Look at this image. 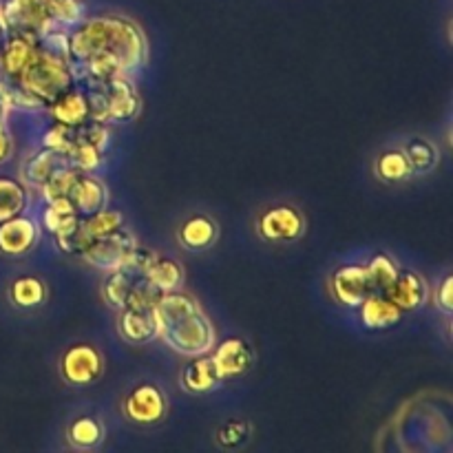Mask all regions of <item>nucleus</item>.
I'll use <instances>...</instances> for the list:
<instances>
[{"label": "nucleus", "mask_w": 453, "mask_h": 453, "mask_svg": "<svg viewBox=\"0 0 453 453\" xmlns=\"http://www.w3.org/2000/svg\"><path fill=\"white\" fill-rule=\"evenodd\" d=\"M71 65L88 60L97 53L115 58L122 73L142 69L149 60V42L137 22L124 16L84 18L66 34Z\"/></svg>", "instance_id": "obj_1"}, {"label": "nucleus", "mask_w": 453, "mask_h": 453, "mask_svg": "<svg viewBox=\"0 0 453 453\" xmlns=\"http://www.w3.org/2000/svg\"><path fill=\"white\" fill-rule=\"evenodd\" d=\"M12 84L25 88L29 96H34L47 109L62 93L75 87V69L69 58L44 47L42 40H40L31 60L27 62L22 73Z\"/></svg>", "instance_id": "obj_2"}, {"label": "nucleus", "mask_w": 453, "mask_h": 453, "mask_svg": "<svg viewBox=\"0 0 453 453\" xmlns=\"http://www.w3.org/2000/svg\"><path fill=\"white\" fill-rule=\"evenodd\" d=\"M159 339H164V343L177 354H184L188 358L202 357V354H211L215 348V327L199 308L164 326L159 330Z\"/></svg>", "instance_id": "obj_3"}, {"label": "nucleus", "mask_w": 453, "mask_h": 453, "mask_svg": "<svg viewBox=\"0 0 453 453\" xmlns=\"http://www.w3.org/2000/svg\"><path fill=\"white\" fill-rule=\"evenodd\" d=\"M7 34H25L34 38L51 34L60 29L51 16L49 0H3L0 3Z\"/></svg>", "instance_id": "obj_4"}, {"label": "nucleus", "mask_w": 453, "mask_h": 453, "mask_svg": "<svg viewBox=\"0 0 453 453\" xmlns=\"http://www.w3.org/2000/svg\"><path fill=\"white\" fill-rule=\"evenodd\" d=\"M140 246L135 239V234L122 226L118 233L106 234V237L93 239L87 248H84L82 257L80 259L87 261L88 265L97 270H104V273H113V270L122 268L127 264L128 257L133 255V250Z\"/></svg>", "instance_id": "obj_5"}, {"label": "nucleus", "mask_w": 453, "mask_h": 453, "mask_svg": "<svg viewBox=\"0 0 453 453\" xmlns=\"http://www.w3.org/2000/svg\"><path fill=\"white\" fill-rule=\"evenodd\" d=\"M122 410L124 416H127L131 423L142 425V427H150V425H157L166 418V394H164L162 388H157L155 383L135 385V388L127 394V398H124Z\"/></svg>", "instance_id": "obj_6"}, {"label": "nucleus", "mask_w": 453, "mask_h": 453, "mask_svg": "<svg viewBox=\"0 0 453 453\" xmlns=\"http://www.w3.org/2000/svg\"><path fill=\"white\" fill-rule=\"evenodd\" d=\"M104 372L102 354L88 343H75L65 349L60 358V376L66 385L87 388L93 385Z\"/></svg>", "instance_id": "obj_7"}, {"label": "nucleus", "mask_w": 453, "mask_h": 453, "mask_svg": "<svg viewBox=\"0 0 453 453\" xmlns=\"http://www.w3.org/2000/svg\"><path fill=\"white\" fill-rule=\"evenodd\" d=\"M305 219L295 206H273L265 208L257 221V233L261 239L270 243H288L296 242L303 234Z\"/></svg>", "instance_id": "obj_8"}, {"label": "nucleus", "mask_w": 453, "mask_h": 453, "mask_svg": "<svg viewBox=\"0 0 453 453\" xmlns=\"http://www.w3.org/2000/svg\"><path fill=\"white\" fill-rule=\"evenodd\" d=\"M330 292L345 308H358L376 290L372 286L365 264H345L336 268L330 277Z\"/></svg>", "instance_id": "obj_9"}, {"label": "nucleus", "mask_w": 453, "mask_h": 453, "mask_svg": "<svg viewBox=\"0 0 453 453\" xmlns=\"http://www.w3.org/2000/svg\"><path fill=\"white\" fill-rule=\"evenodd\" d=\"M212 361H215L217 372H219L221 380L228 379H239V376L248 374L255 363V354L252 348L248 345V341H243L242 336H230L224 343H219L217 348H212Z\"/></svg>", "instance_id": "obj_10"}, {"label": "nucleus", "mask_w": 453, "mask_h": 453, "mask_svg": "<svg viewBox=\"0 0 453 453\" xmlns=\"http://www.w3.org/2000/svg\"><path fill=\"white\" fill-rule=\"evenodd\" d=\"M40 242V226L31 217L18 215L0 224V252L7 257H22Z\"/></svg>", "instance_id": "obj_11"}, {"label": "nucleus", "mask_w": 453, "mask_h": 453, "mask_svg": "<svg viewBox=\"0 0 453 453\" xmlns=\"http://www.w3.org/2000/svg\"><path fill=\"white\" fill-rule=\"evenodd\" d=\"M383 295L394 301L403 312H416L427 303L429 286L423 274L414 273V270H398L396 279Z\"/></svg>", "instance_id": "obj_12"}, {"label": "nucleus", "mask_w": 453, "mask_h": 453, "mask_svg": "<svg viewBox=\"0 0 453 453\" xmlns=\"http://www.w3.org/2000/svg\"><path fill=\"white\" fill-rule=\"evenodd\" d=\"M49 115L56 124L62 127H82L91 119V97L80 84L71 87L69 91L62 93L56 102L47 106Z\"/></svg>", "instance_id": "obj_13"}, {"label": "nucleus", "mask_w": 453, "mask_h": 453, "mask_svg": "<svg viewBox=\"0 0 453 453\" xmlns=\"http://www.w3.org/2000/svg\"><path fill=\"white\" fill-rule=\"evenodd\" d=\"M118 330L133 345H144L159 339L153 308H146V305H128V308L119 310Z\"/></svg>", "instance_id": "obj_14"}, {"label": "nucleus", "mask_w": 453, "mask_h": 453, "mask_svg": "<svg viewBox=\"0 0 453 453\" xmlns=\"http://www.w3.org/2000/svg\"><path fill=\"white\" fill-rule=\"evenodd\" d=\"M40 38L25 34H7V38L0 44V65H3V82H13L27 62L34 56L35 47H38Z\"/></svg>", "instance_id": "obj_15"}, {"label": "nucleus", "mask_w": 453, "mask_h": 453, "mask_svg": "<svg viewBox=\"0 0 453 453\" xmlns=\"http://www.w3.org/2000/svg\"><path fill=\"white\" fill-rule=\"evenodd\" d=\"M69 199L80 217H88L109 206V190H106L104 181L93 173H80L78 181L71 188Z\"/></svg>", "instance_id": "obj_16"}, {"label": "nucleus", "mask_w": 453, "mask_h": 453, "mask_svg": "<svg viewBox=\"0 0 453 453\" xmlns=\"http://www.w3.org/2000/svg\"><path fill=\"white\" fill-rule=\"evenodd\" d=\"M357 310L363 326L372 332L389 330V327H394L396 323H401L403 314H405L394 301H389L383 292H372Z\"/></svg>", "instance_id": "obj_17"}, {"label": "nucleus", "mask_w": 453, "mask_h": 453, "mask_svg": "<svg viewBox=\"0 0 453 453\" xmlns=\"http://www.w3.org/2000/svg\"><path fill=\"white\" fill-rule=\"evenodd\" d=\"M180 380L181 388L190 394H208L224 383L211 354L190 357L188 363L184 365V370H181Z\"/></svg>", "instance_id": "obj_18"}, {"label": "nucleus", "mask_w": 453, "mask_h": 453, "mask_svg": "<svg viewBox=\"0 0 453 453\" xmlns=\"http://www.w3.org/2000/svg\"><path fill=\"white\" fill-rule=\"evenodd\" d=\"M62 166H69L66 155L51 149L35 150V153H31L29 157L25 159V164H22V184H25L27 188L40 190V186Z\"/></svg>", "instance_id": "obj_19"}, {"label": "nucleus", "mask_w": 453, "mask_h": 453, "mask_svg": "<svg viewBox=\"0 0 453 453\" xmlns=\"http://www.w3.org/2000/svg\"><path fill=\"white\" fill-rule=\"evenodd\" d=\"M177 237H180L181 246L188 248V250H208V248L215 246L217 237H219V228H217L211 217L193 215L180 226Z\"/></svg>", "instance_id": "obj_20"}, {"label": "nucleus", "mask_w": 453, "mask_h": 453, "mask_svg": "<svg viewBox=\"0 0 453 453\" xmlns=\"http://www.w3.org/2000/svg\"><path fill=\"white\" fill-rule=\"evenodd\" d=\"M144 277L155 290L173 292V290H180L181 283H184V268H181L173 257L155 255L153 252L149 265H146Z\"/></svg>", "instance_id": "obj_21"}, {"label": "nucleus", "mask_w": 453, "mask_h": 453, "mask_svg": "<svg viewBox=\"0 0 453 453\" xmlns=\"http://www.w3.org/2000/svg\"><path fill=\"white\" fill-rule=\"evenodd\" d=\"M29 206V188L16 177L0 175V224L12 217L25 215Z\"/></svg>", "instance_id": "obj_22"}, {"label": "nucleus", "mask_w": 453, "mask_h": 453, "mask_svg": "<svg viewBox=\"0 0 453 453\" xmlns=\"http://www.w3.org/2000/svg\"><path fill=\"white\" fill-rule=\"evenodd\" d=\"M102 438H104V427L93 416H78L66 427V441H69L71 447L80 451L93 449V447L100 445Z\"/></svg>", "instance_id": "obj_23"}, {"label": "nucleus", "mask_w": 453, "mask_h": 453, "mask_svg": "<svg viewBox=\"0 0 453 453\" xmlns=\"http://www.w3.org/2000/svg\"><path fill=\"white\" fill-rule=\"evenodd\" d=\"M9 299H12V303L16 305V308H38V305L47 299V286H44L38 277L25 274V277L13 279V283L9 286Z\"/></svg>", "instance_id": "obj_24"}, {"label": "nucleus", "mask_w": 453, "mask_h": 453, "mask_svg": "<svg viewBox=\"0 0 453 453\" xmlns=\"http://www.w3.org/2000/svg\"><path fill=\"white\" fill-rule=\"evenodd\" d=\"M401 150L407 162H410L411 173L425 175V173H432L438 166V149L427 137H411Z\"/></svg>", "instance_id": "obj_25"}, {"label": "nucleus", "mask_w": 453, "mask_h": 453, "mask_svg": "<svg viewBox=\"0 0 453 453\" xmlns=\"http://www.w3.org/2000/svg\"><path fill=\"white\" fill-rule=\"evenodd\" d=\"M80 219V215L75 212L73 203H71L69 197H58V199H49L44 203L42 212H40V224L42 230H47L49 234H56L58 230H62L65 226H69L71 221Z\"/></svg>", "instance_id": "obj_26"}, {"label": "nucleus", "mask_w": 453, "mask_h": 453, "mask_svg": "<svg viewBox=\"0 0 453 453\" xmlns=\"http://www.w3.org/2000/svg\"><path fill=\"white\" fill-rule=\"evenodd\" d=\"M122 226H124L122 212L115 211V208H109V206L102 208V211H97L96 215L82 217V230H84V234L88 237V242L106 237V234L118 233Z\"/></svg>", "instance_id": "obj_27"}, {"label": "nucleus", "mask_w": 453, "mask_h": 453, "mask_svg": "<svg viewBox=\"0 0 453 453\" xmlns=\"http://www.w3.org/2000/svg\"><path fill=\"white\" fill-rule=\"evenodd\" d=\"M376 175H379V180L389 181V184H398V181L410 180L414 173H411L410 162L403 155V150H385L376 159Z\"/></svg>", "instance_id": "obj_28"}, {"label": "nucleus", "mask_w": 453, "mask_h": 453, "mask_svg": "<svg viewBox=\"0 0 453 453\" xmlns=\"http://www.w3.org/2000/svg\"><path fill=\"white\" fill-rule=\"evenodd\" d=\"M51 237H53V242H56L58 250L65 252L66 257H75V259H80L84 252V248L91 243L82 230V217L75 221H71L69 226H65L62 230H58V233L51 234Z\"/></svg>", "instance_id": "obj_29"}, {"label": "nucleus", "mask_w": 453, "mask_h": 453, "mask_svg": "<svg viewBox=\"0 0 453 453\" xmlns=\"http://www.w3.org/2000/svg\"><path fill=\"white\" fill-rule=\"evenodd\" d=\"M365 268H367V274H370V281L372 286H374V290L385 292L389 286H392L394 279H396L401 265H398L392 257L385 255V252H376V255L367 261Z\"/></svg>", "instance_id": "obj_30"}, {"label": "nucleus", "mask_w": 453, "mask_h": 453, "mask_svg": "<svg viewBox=\"0 0 453 453\" xmlns=\"http://www.w3.org/2000/svg\"><path fill=\"white\" fill-rule=\"evenodd\" d=\"M78 177H80L78 168L73 166L58 168V171L53 173L42 186H40V193H42L44 202H49V199H58V197H69L71 188H73V184L78 181Z\"/></svg>", "instance_id": "obj_31"}, {"label": "nucleus", "mask_w": 453, "mask_h": 453, "mask_svg": "<svg viewBox=\"0 0 453 453\" xmlns=\"http://www.w3.org/2000/svg\"><path fill=\"white\" fill-rule=\"evenodd\" d=\"M51 16L60 29H71L84 20V3L82 0H49Z\"/></svg>", "instance_id": "obj_32"}, {"label": "nucleus", "mask_w": 453, "mask_h": 453, "mask_svg": "<svg viewBox=\"0 0 453 453\" xmlns=\"http://www.w3.org/2000/svg\"><path fill=\"white\" fill-rule=\"evenodd\" d=\"M69 159V166L78 168L80 173H96L102 166V159H104V150L96 149L91 144H75L73 149L66 153Z\"/></svg>", "instance_id": "obj_33"}, {"label": "nucleus", "mask_w": 453, "mask_h": 453, "mask_svg": "<svg viewBox=\"0 0 453 453\" xmlns=\"http://www.w3.org/2000/svg\"><path fill=\"white\" fill-rule=\"evenodd\" d=\"M250 434V425L243 423V420H228L224 427L217 432V442L226 449H234V447L243 445Z\"/></svg>", "instance_id": "obj_34"}, {"label": "nucleus", "mask_w": 453, "mask_h": 453, "mask_svg": "<svg viewBox=\"0 0 453 453\" xmlns=\"http://www.w3.org/2000/svg\"><path fill=\"white\" fill-rule=\"evenodd\" d=\"M434 301H436V308L441 310L442 314H447V317H449L451 310H453V277L451 274H447V277L438 283Z\"/></svg>", "instance_id": "obj_35"}, {"label": "nucleus", "mask_w": 453, "mask_h": 453, "mask_svg": "<svg viewBox=\"0 0 453 453\" xmlns=\"http://www.w3.org/2000/svg\"><path fill=\"white\" fill-rule=\"evenodd\" d=\"M13 153V137L7 122H0V164L9 162Z\"/></svg>", "instance_id": "obj_36"}, {"label": "nucleus", "mask_w": 453, "mask_h": 453, "mask_svg": "<svg viewBox=\"0 0 453 453\" xmlns=\"http://www.w3.org/2000/svg\"><path fill=\"white\" fill-rule=\"evenodd\" d=\"M9 113H12V102H9L7 91H4V84L0 82V122H7Z\"/></svg>", "instance_id": "obj_37"}, {"label": "nucleus", "mask_w": 453, "mask_h": 453, "mask_svg": "<svg viewBox=\"0 0 453 453\" xmlns=\"http://www.w3.org/2000/svg\"><path fill=\"white\" fill-rule=\"evenodd\" d=\"M7 38V27H4V20H3V13H0V42Z\"/></svg>", "instance_id": "obj_38"}, {"label": "nucleus", "mask_w": 453, "mask_h": 453, "mask_svg": "<svg viewBox=\"0 0 453 453\" xmlns=\"http://www.w3.org/2000/svg\"><path fill=\"white\" fill-rule=\"evenodd\" d=\"M3 44V42H0ZM0 82H3V65H0Z\"/></svg>", "instance_id": "obj_39"}]
</instances>
